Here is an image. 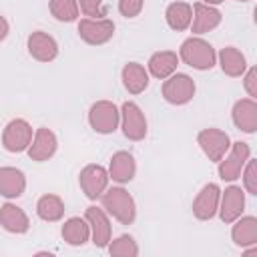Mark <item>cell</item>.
<instances>
[{
    "instance_id": "6da1fadb",
    "label": "cell",
    "mask_w": 257,
    "mask_h": 257,
    "mask_svg": "<svg viewBox=\"0 0 257 257\" xmlns=\"http://www.w3.org/2000/svg\"><path fill=\"white\" fill-rule=\"evenodd\" d=\"M100 201H102V207L116 219L120 221L122 225H131L137 217V209H135V201L133 197L120 189V187H112L108 191H104L100 195Z\"/></svg>"
},
{
    "instance_id": "7a4b0ae2",
    "label": "cell",
    "mask_w": 257,
    "mask_h": 257,
    "mask_svg": "<svg viewBox=\"0 0 257 257\" xmlns=\"http://www.w3.org/2000/svg\"><path fill=\"white\" fill-rule=\"evenodd\" d=\"M181 58L197 70H209L215 66L217 54L215 48L203 38H187L181 44Z\"/></svg>"
},
{
    "instance_id": "3957f363",
    "label": "cell",
    "mask_w": 257,
    "mask_h": 257,
    "mask_svg": "<svg viewBox=\"0 0 257 257\" xmlns=\"http://www.w3.org/2000/svg\"><path fill=\"white\" fill-rule=\"evenodd\" d=\"M118 120H120V112L118 108L114 106V102H108V100H98L90 106V112H88V122L90 126L100 133V135H108V133H114L116 126H118Z\"/></svg>"
},
{
    "instance_id": "277c9868",
    "label": "cell",
    "mask_w": 257,
    "mask_h": 257,
    "mask_svg": "<svg viewBox=\"0 0 257 257\" xmlns=\"http://www.w3.org/2000/svg\"><path fill=\"white\" fill-rule=\"evenodd\" d=\"M229 149H231L229 155L219 161V175H221L223 181H235L241 175V171H243V167H245V163L249 161V155H251L249 145L241 143V141L233 143V147H229Z\"/></svg>"
},
{
    "instance_id": "5b68a950",
    "label": "cell",
    "mask_w": 257,
    "mask_h": 257,
    "mask_svg": "<svg viewBox=\"0 0 257 257\" xmlns=\"http://www.w3.org/2000/svg\"><path fill=\"white\" fill-rule=\"evenodd\" d=\"M114 24L108 18H82L78 22V36L88 44H104L112 38Z\"/></svg>"
},
{
    "instance_id": "8992f818",
    "label": "cell",
    "mask_w": 257,
    "mask_h": 257,
    "mask_svg": "<svg viewBox=\"0 0 257 257\" xmlns=\"http://www.w3.org/2000/svg\"><path fill=\"white\" fill-rule=\"evenodd\" d=\"M32 141V126L22 120V118H14L6 124L4 135H2V145L6 151L10 153H22L28 149Z\"/></svg>"
},
{
    "instance_id": "52a82bcc",
    "label": "cell",
    "mask_w": 257,
    "mask_h": 257,
    "mask_svg": "<svg viewBox=\"0 0 257 257\" xmlns=\"http://www.w3.org/2000/svg\"><path fill=\"white\" fill-rule=\"evenodd\" d=\"M195 94V82L187 74H173L167 76L163 84V96L171 104H185Z\"/></svg>"
},
{
    "instance_id": "ba28073f",
    "label": "cell",
    "mask_w": 257,
    "mask_h": 257,
    "mask_svg": "<svg viewBox=\"0 0 257 257\" xmlns=\"http://www.w3.org/2000/svg\"><path fill=\"white\" fill-rule=\"evenodd\" d=\"M197 141L203 149V153L209 157V161H215L219 163L225 153L229 151L231 147V141H229V135L219 131V128H205L197 135Z\"/></svg>"
},
{
    "instance_id": "9c48e42d",
    "label": "cell",
    "mask_w": 257,
    "mask_h": 257,
    "mask_svg": "<svg viewBox=\"0 0 257 257\" xmlns=\"http://www.w3.org/2000/svg\"><path fill=\"white\" fill-rule=\"evenodd\" d=\"M120 120H122V133L131 141H141L147 135V118L139 104L126 100L120 108Z\"/></svg>"
},
{
    "instance_id": "30bf717a",
    "label": "cell",
    "mask_w": 257,
    "mask_h": 257,
    "mask_svg": "<svg viewBox=\"0 0 257 257\" xmlns=\"http://www.w3.org/2000/svg\"><path fill=\"white\" fill-rule=\"evenodd\" d=\"M108 185V173L100 165H88L80 171V187L88 199H98Z\"/></svg>"
},
{
    "instance_id": "8fae6325",
    "label": "cell",
    "mask_w": 257,
    "mask_h": 257,
    "mask_svg": "<svg viewBox=\"0 0 257 257\" xmlns=\"http://www.w3.org/2000/svg\"><path fill=\"white\" fill-rule=\"evenodd\" d=\"M219 197H221V191L215 183H209L201 189V193L197 195V199L193 201V213L197 219L201 221H207L211 219L217 209H219Z\"/></svg>"
},
{
    "instance_id": "7c38bea8",
    "label": "cell",
    "mask_w": 257,
    "mask_h": 257,
    "mask_svg": "<svg viewBox=\"0 0 257 257\" xmlns=\"http://www.w3.org/2000/svg\"><path fill=\"white\" fill-rule=\"evenodd\" d=\"M56 137L50 128L40 126L28 145V157L32 161H48L56 153Z\"/></svg>"
},
{
    "instance_id": "4fadbf2b",
    "label": "cell",
    "mask_w": 257,
    "mask_h": 257,
    "mask_svg": "<svg viewBox=\"0 0 257 257\" xmlns=\"http://www.w3.org/2000/svg\"><path fill=\"white\" fill-rule=\"evenodd\" d=\"M28 52L32 58H36L40 62H50L58 54V44L50 34L38 30L28 36Z\"/></svg>"
},
{
    "instance_id": "5bb4252c",
    "label": "cell",
    "mask_w": 257,
    "mask_h": 257,
    "mask_svg": "<svg viewBox=\"0 0 257 257\" xmlns=\"http://www.w3.org/2000/svg\"><path fill=\"white\" fill-rule=\"evenodd\" d=\"M86 221L92 233V241L96 247H104L110 241V223L108 217L102 209L98 207H88L86 209Z\"/></svg>"
},
{
    "instance_id": "9a60e30c",
    "label": "cell",
    "mask_w": 257,
    "mask_h": 257,
    "mask_svg": "<svg viewBox=\"0 0 257 257\" xmlns=\"http://www.w3.org/2000/svg\"><path fill=\"white\" fill-rule=\"evenodd\" d=\"M233 122L243 133H255V128H257V102L253 98L237 100L233 106Z\"/></svg>"
},
{
    "instance_id": "2e32d148",
    "label": "cell",
    "mask_w": 257,
    "mask_h": 257,
    "mask_svg": "<svg viewBox=\"0 0 257 257\" xmlns=\"http://www.w3.org/2000/svg\"><path fill=\"white\" fill-rule=\"evenodd\" d=\"M221 199V219L225 223H233L235 219L241 217L243 207H245V195L239 187H227Z\"/></svg>"
},
{
    "instance_id": "e0dca14e",
    "label": "cell",
    "mask_w": 257,
    "mask_h": 257,
    "mask_svg": "<svg viewBox=\"0 0 257 257\" xmlns=\"http://www.w3.org/2000/svg\"><path fill=\"white\" fill-rule=\"evenodd\" d=\"M193 12H195V16H193V32L195 34H205L221 24V12L209 4L197 2L193 6Z\"/></svg>"
},
{
    "instance_id": "ac0fdd59",
    "label": "cell",
    "mask_w": 257,
    "mask_h": 257,
    "mask_svg": "<svg viewBox=\"0 0 257 257\" xmlns=\"http://www.w3.org/2000/svg\"><path fill=\"white\" fill-rule=\"evenodd\" d=\"M24 187H26V179H24L22 171H18L14 167L0 169V195L14 199L24 193Z\"/></svg>"
},
{
    "instance_id": "d6986e66",
    "label": "cell",
    "mask_w": 257,
    "mask_h": 257,
    "mask_svg": "<svg viewBox=\"0 0 257 257\" xmlns=\"http://www.w3.org/2000/svg\"><path fill=\"white\" fill-rule=\"evenodd\" d=\"M135 171H137V165H135V159L131 153L126 151H118L112 155L110 159V179L116 181V183H128L133 177H135Z\"/></svg>"
},
{
    "instance_id": "ffe728a7",
    "label": "cell",
    "mask_w": 257,
    "mask_h": 257,
    "mask_svg": "<svg viewBox=\"0 0 257 257\" xmlns=\"http://www.w3.org/2000/svg\"><path fill=\"white\" fill-rule=\"evenodd\" d=\"M0 225L10 233H26L28 231V217L20 207L6 203L0 207Z\"/></svg>"
},
{
    "instance_id": "44dd1931",
    "label": "cell",
    "mask_w": 257,
    "mask_h": 257,
    "mask_svg": "<svg viewBox=\"0 0 257 257\" xmlns=\"http://www.w3.org/2000/svg\"><path fill=\"white\" fill-rule=\"evenodd\" d=\"M122 84L128 92L139 94L149 86V74L139 62H128L122 68Z\"/></svg>"
},
{
    "instance_id": "7402d4cb",
    "label": "cell",
    "mask_w": 257,
    "mask_h": 257,
    "mask_svg": "<svg viewBox=\"0 0 257 257\" xmlns=\"http://www.w3.org/2000/svg\"><path fill=\"white\" fill-rule=\"evenodd\" d=\"M177 64H179V56L171 50H161V52H155L149 60V70L153 76L157 78H167L171 76L175 70H177Z\"/></svg>"
},
{
    "instance_id": "603a6c76",
    "label": "cell",
    "mask_w": 257,
    "mask_h": 257,
    "mask_svg": "<svg viewBox=\"0 0 257 257\" xmlns=\"http://www.w3.org/2000/svg\"><path fill=\"white\" fill-rule=\"evenodd\" d=\"M219 62H221V68L225 74L229 76H241L247 68V62H245V56L235 48V46H227L219 52Z\"/></svg>"
},
{
    "instance_id": "cb8c5ba5",
    "label": "cell",
    "mask_w": 257,
    "mask_h": 257,
    "mask_svg": "<svg viewBox=\"0 0 257 257\" xmlns=\"http://www.w3.org/2000/svg\"><path fill=\"white\" fill-rule=\"evenodd\" d=\"M165 16H167V24L173 30H185L193 20V8L187 2H173L169 4Z\"/></svg>"
},
{
    "instance_id": "d4e9b609",
    "label": "cell",
    "mask_w": 257,
    "mask_h": 257,
    "mask_svg": "<svg viewBox=\"0 0 257 257\" xmlns=\"http://www.w3.org/2000/svg\"><path fill=\"white\" fill-rule=\"evenodd\" d=\"M233 241L241 247H247V245H255L257 241V219L255 217H243L241 221H237L233 225Z\"/></svg>"
},
{
    "instance_id": "484cf974",
    "label": "cell",
    "mask_w": 257,
    "mask_h": 257,
    "mask_svg": "<svg viewBox=\"0 0 257 257\" xmlns=\"http://www.w3.org/2000/svg\"><path fill=\"white\" fill-rule=\"evenodd\" d=\"M88 235H90V227L80 217L68 219L64 223V227H62V237L70 245H82L84 241H88Z\"/></svg>"
},
{
    "instance_id": "4316f807",
    "label": "cell",
    "mask_w": 257,
    "mask_h": 257,
    "mask_svg": "<svg viewBox=\"0 0 257 257\" xmlns=\"http://www.w3.org/2000/svg\"><path fill=\"white\" fill-rule=\"evenodd\" d=\"M36 213L44 221H58L64 215V203L56 195H44V197L38 199Z\"/></svg>"
},
{
    "instance_id": "83f0119b",
    "label": "cell",
    "mask_w": 257,
    "mask_h": 257,
    "mask_svg": "<svg viewBox=\"0 0 257 257\" xmlns=\"http://www.w3.org/2000/svg\"><path fill=\"white\" fill-rule=\"evenodd\" d=\"M50 12L60 22H72L78 16L76 0H50Z\"/></svg>"
},
{
    "instance_id": "f1b7e54d",
    "label": "cell",
    "mask_w": 257,
    "mask_h": 257,
    "mask_svg": "<svg viewBox=\"0 0 257 257\" xmlns=\"http://www.w3.org/2000/svg\"><path fill=\"white\" fill-rule=\"evenodd\" d=\"M139 247L135 243V239L131 235H120L112 245H110V255H120V257H128V255H137Z\"/></svg>"
},
{
    "instance_id": "f546056e",
    "label": "cell",
    "mask_w": 257,
    "mask_h": 257,
    "mask_svg": "<svg viewBox=\"0 0 257 257\" xmlns=\"http://www.w3.org/2000/svg\"><path fill=\"white\" fill-rule=\"evenodd\" d=\"M80 4V10L88 18H102L106 16V8L102 6V0H76Z\"/></svg>"
},
{
    "instance_id": "4dcf8cb0",
    "label": "cell",
    "mask_w": 257,
    "mask_h": 257,
    "mask_svg": "<svg viewBox=\"0 0 257 257\" xmlns=\"http://www.w3.org/2000/svg\"><path fill=\"white\" fill-rule=\"evenodd\" d=\"M243 183H245V189H247L251 195H257V163H255V161H247V169H245V175H243Z\"/></svg>"
},
{
    "instance_id": "1f68e13d",
    "label": "cell",
    "mask_w": 257,
    "mask_h": 257,
    "mask_svg": "<svg viewBox=\"0 0 257 257\" xmlns=\"http://www.w3.org/2000/svg\"><path fill=\"white\" fill-rule=\"evenodd\" d=\"M145 0H118V10L124 18H135L141 14Z\"/></svg>"
},
{
    "instance_id": "d6a6232c",
    "label": "cell",
    "mask_w": 257,
    "mask_h": 257,
    "mask_svg": "<svg viewBox=\"0 0 257 257\" xmlns=\"http://www.w3.org/2000/svg\"><path fill=\"white\" fill-rule=\"evenodd\" d=\"M245 88H247V92H249L251 98L257 96V70L255 68H249V72L245 76Z\"/></svg>"
},
{
    "instance_id": "836d02e7",
    "label": "cell",
    "mask_w": 257,
    "mask_h": 257,
    "mask_svg": "<svg viewBox=\"0 0 257 257\" xmlns=\"http://www.w3.org/2000/svg\"><path fill=\"white\" fill-rule=\"evenodd\" d=\"M6 36H8V22H6L4 16H0V42H2Z\"/></svg>"
},
{
    "instance_id": "e575fe53",
    "label": "cell",
    "mask_w": 257,
    "mask_h": 257,
    "mask_svg": "<svg viewBox=\"0 0 257 257\" xmlns=\"http://www.w3.org/2000/svg\"><path fill=\"white\" fill-rule=\"evenodd\" d=\"M221 2H223V0H203V4H209V6H211V4H221Z\"/></svg>"
},
{
    "instance_id": "d590c367",
    "label": "cell",
    "mask_w": 257,
    "mask_h": 257,
    "mask_svg": "<svg viewBox=\"0 0 257 257\" xmlns=\"http://www.w3.org/2000/svg\"><path fill=\"white\" fill-rule=\"evenodd\" d=\"M239 2H247V0H239Z\"/></svg>"
}]
</instances>
